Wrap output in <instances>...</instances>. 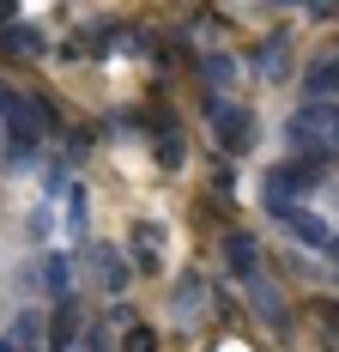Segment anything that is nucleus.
I'll return each mask as SVG.
<instances>
[{
  "mask_svg": "<svg viewBox=\"0 0 339 352\" xmlns=\"http://www.w3.org/2000/svg\"><path fill=\"white\" fill-rule=\"evenodd\" d=\"M0 49L6 55H43V36L31 25H0Z\"/></svg>",
  "mask_w": 339,
  "mask_h": 352,
  "instance_id": "5",
  "label": "nucleus"
},
{
  "mask_svg": "<svg viewBox=\"0 0 339 352\" xmlns=\"http://www.w3.org/2000/svg\"><path fill=\"white\" fill-rule=\"evenodd\" d=\"M224 261H231V274L255 280V261H261V243H255L248 231H231V237H224Z\"/></svg>",
  "mask_w": 339,
  "mask_h": 352,
  "instance_id": "3",
  "label": "nucleus"
},
{
  "mask_svg": "<svg viewBox=\"0 0 339 352\" xmlns=\"http://www.w3.org/2000/svg\"><path fill=\"white\" fill-rule=\"evenodd\" d=\"M334 255H339V243H334Z\"/></svg>",
  "mask_w": 339,
  "mask_h": 352,
  "instance_id": "22",
  "label": "nucleus"
},
{
  "mask_svg": "<svg viewBox=\"0 0 339 352\" xmlns=\"http://www.w3.org/2000/svg\"><path fill=\"white\" fill-rule=\"evenodd\" d=\"M291 231H297L303 243H327V225H321L315 212H291Z\"/></svg>",
  "mask_w": 339,
  "mask_h": 352,
  "instance_id": "13",
  "label": "nucleus"
},
{
  "mask_svg": "<svg viewBox=\"0 0 339 352\" xmlns=\"http://www.w3.org/2000/svg\"><path fill=\"white\" fill-rule=\"evenodd\" d=\"M267 6H291V0H267Z\"/></svg>",
  "mask_w": 339,
  "mask_h": 352,
  "instance_id": "21",
  "label": "nucleus"
},
{
  "mask_svg": "<svg viewBox=\"0 0 339 352\" xmlns=\"http://www.w3.org/2000/svg\"><path fill=\"white\" fill-rule=\"evenodd\" d=\"M309 91H315V98H334L339 91V55H327V61L309 67Z\"/></svg>",
  "mask_w": 339,
  "mask_h": 352,
  "instance_id": "8",
  "label": "nucleus"
},
{
  "mask_svg": "<svg viewBox=\"0 0 339 352\" xmlns=\"http://www.w3.org/2000/svg\"><path fill=\"white\" fill-rule=\"evenodd\" d=\"M285 146H291L297 158H309V164H327V158H339V104H334V98H315V104H303L291 122H285Z\"/></svg>",
  "mask_w": 339,
  "mask_h": 352,
  "instance_id": "1",
  "label": "nucleus"
},
{
  "mask_svg": "<svg viewBox=\"0 0 339 352\" xmlns=\"http://www.w3.org/2000/svg\"><path fill=\"white\" fill-rule=\"evenodd\" d=\"M206 310V280L200 274H182L176 280V316H200Z\"/></svg>",
  "mask_w": 339,
  "mask_h": 352,
  "instance_id": "4",
  "label": "nucleus"
},
{
  "mask_svg": "<svg viewBox=\"0 0 339 352\" xmlns=\"http://www.w3.org/2000/svg\"><path fill=\"white\" fill-rule=\"evenodd\" d=\"M206 116H212V128H218V146H224V152H242V146L255 140V116H248V109L212 98V109H206Z\"/></svg>",
  "mask_w": 339,
  "mask_h": 352,
  "instance_id": "2",
  "label": "nucleus"
},
{
  "mask_svg": "<svg viewBox=\"0 0 339 352\" xmlns=\"http://www.w3.org/2000/svg\"><path fill=\"white\" fill-rule=\"evenodd\" d=\"M128 352H158V334H152V328H134V334H128Z\"/></svg>",
  "mask_w": 339,
  "mask_h": 352,
  "instance_id": "15",
  "label": "nucleus"
},
{
  "mask_svg": "<svg viewBox=\"0 0 339 352\" xmlns=\"http://www.w3.org/2000/svg\"><path fill=\"white\" fill-rule=\"evenodd\" d=\"M43 285H49L55 298H67V261H61V255H49V261H43Z\"/></svg>",
  "mask_w": 339,
  "mask_h": 352,
  "instance_id": "14",
  "label": "nucleus"
},
{
  "mask_svg": "<svg viewBox=\"0 0 339 352\" xmlns=\"http://www.w3.org/2000/svg\"><path fill=\"white\" fill-rule=\"evenodd\" d=\"M255 316H261V322H272V328H285V310H279V292H272V285H261V280H255Z\"/></svg>",
  "mask_w": 339,
  "mask_h": 352,
  "instance_id": "10",
  "label": "nucleus"
},
{
  "mask_svg": "<svg viewBox=\"0 0 339 352\" xmlns=\"http://www.w3.org/2000/svg\"><path fill=\"white\" fill-rule=\"evenodd\" d=\"M0 25H12V0H0Z\"/></svg>",
  "mask_w": 339,
  "mask_h": 352,
  "instance_id": "20",
  "label": "nucleus"
},
{
  "mask_svg": "<svg viewBox=\"0 0 339 352\" xmlns=\"http://www.w3.org/2000/svg\"><path fill=\"white\" fill-rule=\"evenodd\" d=\"M12 340H19L25 352H36V346H43V316H36V310H25V316L12 322Z\"/></svg>",
  "mask_w": 339,
  "mask_h": 352,
  "instance_id": "11",
  "label": "nucleus"
},
{
  "mask_svg": "<svg viewBox=\"0 0 339 352\" xmlns=\"http://www.w3.org/2000/svg\"><path fill=\"white\" fill-rule=\"evenodd\" d=\"M97 280L109 285V292H121V285H128V267H121V255H115V249H103V243H97Z\"/></svg>",
  "mask_w": 339,
  "mask_h": 352,
  "instance_id": "9",
  "label": "nucleus"
},
{
  "mask_svg": "<svg viewBox=\"0 0 339 352\" xmlns=\"http://www.w3.org/2000/svg\"><path fill=\"white\" fill-rule=\"evenodd\" d=\"M309 6H315L321 19H334V12H339V0H309Z\"/></svg>",
  "mask_w": 339,
  "mask_h": 352,
  "instance_id": "18",
  "label": "nucleus"
},
{
  "mask_svg": "<svg viewBox=\"0 0 339 352\" xmlns=\"http://www.w3.org/2000/svg\"><path fill=\"white\" fill-rule=\"evenodd\" d=\"M285 43H291V36L279 31L267 49H261V73H267V79H279V73H285Z\"/></svg>",
  "mask_w": 339,
  "mask_h": 352,
  "instance_id": "12",
  "label": "nucleus"
},
{
  "mask_svg": "<svg viewBox=\"0 0 339 352\" xmlns=\"http://www.w3.org/2000/svg\"><path fill=\"white\" fill-rule=\"evenodd\" d=\"M158 249H164V231L158 225H139L134 231V261L139 267H158Z\"/></svg>",
  "mask_w": 339,
  "mask_h": 352,
  "instance_id": "7",
  "label": "nucleus"
},
{
  "mask_svg": "<svg viewBox=\"0 0 339 352\" xmlns=\"http://www.w3.org/2000/svg\"><path fill=\"white\" fill-rule=\"evenodd\" d=\"M0 352H25V346H19V340H12V334H0Z\"/></svg>",
  "mask_w": 339,
  "mask_h": 352,
  "instance_id": "19",
  "label": "nucleus"
},
{
  "mask_svg": "<svg viewBox=\"0 0 339 352\" xmlns=\"http://www.w3.org/2000/svg\"><path fill=\"white\" fill-rule=\"evenodd\" d=\"M79 346H85V352H109V334H103V328H85V340H79Z\"/></svg>",
  "mask_w": 339,
  "mask_h": 352,
  "instance_id": "17",
  "label": "nucleus"
},
{
  "mask_svg": "<svg viewBox=\"0 0 339 352\" xmlns=\"http://www.w3.org/2000/svg\"><path fill=\"white\" fill-rule=\"evenodd\" d=\"M206 79H212V85H224V79H231V61H224V55H212V61H206Z\"/></svg>",
  "mask_w": 339,
  "mask_h": 352,
  "instance_id": "16",
  "label": "nucleus"
},
{
  "mask_svg": "<svg viewBox=\"0 0 339 352\" xmlns=\"http://www.w3.org/2000/svg\"><path fill=\"white\" fill-rule=\"evenodd\" d=\"M73 328H79V310H73V298H55V334H49V346L67 352V346H73Z\"/></svg>",
  "mask_w": 339,
  "mask_h": 352,
  "instance_id": "6",
  "label": "nucleus"
}]
</instances>
